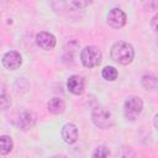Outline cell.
Masks as SVG:
<instances>
[{
  "label": "cell",
  "mask_w": 158,
  "mask_h": 158,
  "mask_svg": "<svg viewBox=\"0 0 158 158\" xmlns=\"http://www.w3.org/2000/svg\"><path fill=\"white\" fill-rule=\"evenodd\" d=\"M154 127H157V115H154Z\"/></svg>",
  "instance_id": "cell-19"
},
{
  "label": "cell",
  "mask_w": 158,
  "mask_h": 158,
  "mask_svg": "<svg viewBox=\"0 0 158 158\" xmlns=\"http://www.w3.org/2000/svg\"><path fill=\"white\" fill-rule=\"evenodd\" d=\"M21 63H22L21 56L16 51H10V52L5 53L2 57V64L6 69L15 70L21 65Z\"/></svg>",
  "instance_id": "cell-6"
},
{
  "label": "cell",
  "mask_w": 158,
  "mask_h": 158,
  "mask_svg": "<svg viewBox=\"0 0 158 158\" xmlns=\"http://www.w3.org/2000/svg\"><path fill=\"white\" fill-rule=\"evenodd\" d=\"M52 158H65L64 156H54V157H52Z\"/></svg>",
  "instance_id": "cell-20"
},
{
  "label": "cell",
  "mask_w": 158,
  "mask_h": 158,
  "mask_svg": "<svg viewBox=\"0 0 158 158\" xmlns=\"http://www.w3.org/2000/svg\"><path fill=\"white\" fill-rule=\"evenodd\" d=\"M157 19H158V16H157V15H156V16L152 19V20H153V22H152V26H153V30H154V31H157V26H156V21H157Z\"/></svg>",
  "instance_id": "cell-18"
},
{
  "label": "cell",
  "mask_w": 158,
  "mask_h": 158,
  "mask_svg": "<svg viewBox=\"0 0 158 158\" xmlns=\"http://www.w3.org/2000/svg\"><path fill=\"white\" fill-rule=\"evenodd\" d=\"M142 109H143V101L138 96L127 98L123 105V112H125L126 118L128 120H135L141 114Z\"/></svg>",
  "instance_id": "cell-3"
},
{
  "label": "cell",
  "mask_w": 158,
  "mask_h": 158,
  "mask_svg": "<svg viewBox=\"0 0 158 158\" xmlns=\"http://www.w3.org/2000/svg\"><path fill=\"white\" fill-rule=\"evenodd\" d=\"M80 60L84 67L94 68V67L99 65L101 62V51L95 46H88L81 51Z\"/></svg>",
  "instance_id": "cell-2"
},
{
  "label": "cell",
  "mask_w": 158,
  "mask_h": 158,
  "mask_svg": "<svg viewBox=\"0 0 158 158\" xmlns=\"http://www.w3.org/2000/svg\"><path fill=\"white\" fill-rule=\"evenodd\" d=\"M142 84H143V86L146 89L154 90L157 88V79L152 74H146V75L142 77Z\"/></svg>",
  "instance_id": "cell-13"
},
{
  "label": "cell",
  "mask_w": 158,
  "mask_h": 158,
  "mask_svg": "<svg viewBox=\"0 0 158 158\" xmlns=\"http://www.w3.org/2000/svg\"><path fill=\"white\" fill-rule=\"evenodd\" d=\"M107 23L114 28H120L126 23V15L120 9H112L110 10L107 15Z\"/></svg>",
  "instance_id": "cell-5"
},
{
  "label": "cell",
  "mask_w": 158,
  "mask_h": 158,
  "mask_svg": "<svg viewBox=\"0 0 158 158\" xmlns=\"http://www.w3.org/2000/svg\"><path fill=\"white\" fill-rule=\"evenodd\" d=\"M62 138L65 143L72 144L78 139V128L74 123H67L62 128Z\"/></svg>",
  "instance_id": "cell-8"
},
{
  "label": "cell",
  "mask_w": 158,
  "mask_h": 158,
  "mask_svg": "<svg viewBox=\"0 0 158 158\" xmlns=\"http://www.w3.org/2000/svg\"><path fill=\"white\" fill-rule=\"evenodd\" d=\"M10 105H11V101H10L9 96L1 95L0 96V110H6L10 107Z\"/></svg>",
  "instance_id": "cell-16"
},
{
  "label": "cell",
  "mask_w": 158,
  "mask_h": 158,
  "mask_svg": "<svg viewBox=\"0 0 158 158\" xmlns=\"http://www.w3.org/2000/svg\"><path fill=\"white\" fill-rule=\"evenodd\" d=\"M47 107H48V111L54 114V115H58V114H62L64 110H65V104L62 99L59 98H53L48 101L47 104Z\"/></svg>",
  "instance_id": "cell-10"
},
{
  "label": "cell",
  "mask_w": 158,
  "mask_h": 158,
  "mask_svg": "<svg viewBox=\"0 0 158 158\" xmlns=\"http://www.w3.org/2000/svg\"><path fill=\"white\" fill-rule=\"evenodd\" d=\"M101 74H102V78L104 79H106V80H110V81H112V80H115L116 78H117V70L114 68V67H105L104 69H102V72H101Z\"/></svg>",
  "instance_id": "cell-14"
},
{
  "label": "cell",
  "mask_w": 158,
  "mask_h": 158,
  "mask_svg": "<svg viewBox=\"0 0 158 158\" xmlns=\"http://www.w3.org/2000/svg\"><path fill=\"white\" fill-rule=\"evenodd\" d=\"M88 4H90V1L88 2V1H85V2H77V1H74L73 2V5H75L77 7H83V6H86Z\"/></svg>",
  "instance_id": "cell-17"
},
{
  "label": "cell",
  "mask_w": 158,
  "mask_h": 158,
  "mask_svg": "<svg viewBox=\"0 0 158 158\" xmlns=\"http://www.w3.org/2000/svg\"><path fill=\"white\" fill-rule=\"evenodd\" d=\"M110 154L109 149L105 146H99L91 154V158H107Z\"/></svg>",
  "instance_id": "cell-15"
},
{
  "label": "cell",
  "mask_w": 158,
  "mask_h": 158,
  "mask_svg": "<svg viewBox=\"0 0 158 158\" xmlns=\"http://www.w3.org/2000/svg\"><path fill=\"white\" fill-rule=\"evenodd\" d=\"M35 123V116L31 112H22L17 118V125L22 130H28Z\"/></svg>",
  "instance_id": "cell-11"
},
{
  "label": "cell",
  "mask_w": 158,
  "mask_h": 158,
  "mask_svg": "<svg viewBox=\"0 0 158 158\" xmlns=\"http://www.w3.org/2000/svg\"><path fill=\"white\" fill-rule=\"evenodd\" d=\"M36 42H37V44H38L41 48L47 49V51H48V49H52V48L56 46V38H54V36H53L52 33L44 32V31L37 33V36H36Z\"/></svg>",
  "instance_id": "cell-7"
},
{
  "label": "cell",
  "mask_w": 158,
  "mask_h": 158,
  "mask_svg": "<svg viewBox=\"0 0 158 158\" xmlns=\"http://www.w3.org/2000/svg\"><path fill=\"white\" fill-rule=\"evenodd\" d=\"M133 56H135V51L132 46L127 42L120 41L111 47V58L120 64L126 65L131 63L133 59Z\"/></svg>",
  "instance_id": "cell-1"
},
{
  "label": "cell",
  "mask_w": 158,
  "mask_h": 158,
  "mask_svg": "<svg viewBox=\"0 0 158 158\" xmlns=\"http://www.w3.org/2000/svg\"><path fill=\"white\" fill-rule=\"evenodd\" d=\"M12 149V139L9 136H0V154H7Z\"/></svg>",
  "instance_id": "cell-12"
},
{
  "label": "cell",
  "mask_w": 158,
  "mask_h": 158,
  "mask_svg": "<svg viewBox=\"0 0 158 158\" xmlns=\"http://www.w3.org/2000/svg\"><path fill=\"white\" fill-rule=\"evenodd\" d=\"M91 120L100 128H109L114 123L112 116H111L110 111L106 110L105 107H96V109H94L93 114H91Z\"/></svg>",
  "instance_id": "cell-4"
},
{
  "label": "cell",
  "mask_w": 158,
  "mask_h": 158,
  "mask_svg": "<svg viewBox=\"0 0 158 158\" xmlns=\"http://www.w3.org/2000/svg\"><path fill=\"white\" fill-rule=\"evenodd\" d=\"M67 86L72 94L80 95L84 91V79L79 75H72L67 81Z\"/></svg>",
  "instance_id": "cell-9"
}]
</instances>
